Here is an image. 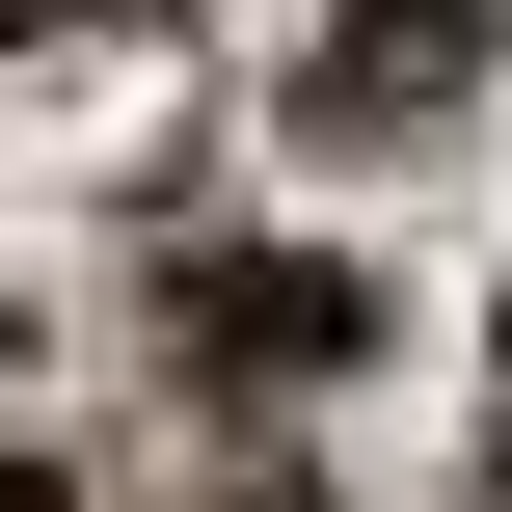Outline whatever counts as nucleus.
Masks as SVG:
<instances>
[{"label":"nucleus","mask_w":512,"mask_h":512,"mask_svg":"<svg viewBox=\"0 0 512 512\" xmlns=\"http://www.w3.org/2000/svg\"><path fill=\"white\" fill-rule=\"evenodd\" d=\"M162 324H189L216 378H351V351H378V297H351V270H297V243H189V297H162Z\"/></svg>","instance_id":"obj_1"},{"label":"nucleus","mask_w":512,"mask_h":512,"mask_svg":"<svg viewBox=\"0 0 512 512\" xmlns=\"http://www.w3.org/2000/svg\"><path fill=\"white\" fill-rule=\"evenodd\" d=\"M0 512H54V459H0Z\"/></svg>","instance_id":"obj_3"},{"label":"nucleus","mask_w":512,"mask_h":512,"mask_svg":"<svg viewBox=\"0 0 512 512\" xmlns=\"http://www.w3.org/2000/svg\"><path fill=\"white\" fill-rule=\"evenodd\" d=\"M270 512H297V486H270Z\"/></svg>","instance_id":"obj_4"},{"label":"nucleus","mask_w":512,"mask_h":512,"mask_svg":"<svg viewBox=\"0 0 512 512\" xmlns=\"http://www.w3.org/2000/svg\"><path fill=\"white\" fill-rule=\"evenodd\" d=\"M486 54H512V0H351V27H324V81H297V135H432Z\"/></svg>","instance_id":"obj_2"}]
</instances>
